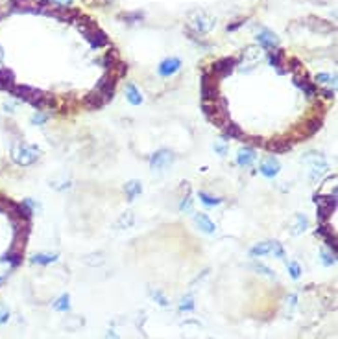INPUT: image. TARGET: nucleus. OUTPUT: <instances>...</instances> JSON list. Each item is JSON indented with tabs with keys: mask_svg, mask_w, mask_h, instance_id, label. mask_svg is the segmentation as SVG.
Masks as SVG:
<instances>
[{
	"mask_svg": "<svg viewBox=\"0 0 338 339\" xmlns=\"http://www.w3.org/2000/svg\"><path fill=\"white\" fill-rule=\"evenodd\" d=\"M76 24H78V29H80L81 34H83L85 39L89 41L93 48H102V46H105V44L109 43L107 35H105L104 32H102V29H100L91 19H85L83 15H80V17H78Z\"/></svg>",
	"mask_w": 338,
	"mask_h": 339,
	"instance_id": "1",
	"label": "nucleus"
},
{
	"mask_svg": "<svg viewBox=\"0 0 338 339\" xmlns=\"http://www.w3.org/2000/svg\"><path fill=\"white\" fill-rule=\"evenodd\" d=\"M39 147L28 142H19L11 147V159L19 164V166H30L39 159Z\"/></svg>",
	"mask_w": 338,
	"mask_h": 339,
	"instance_id": "2",
	"label": "nucleus"
},
{
	"mask_svg": "<svg viewBox=\"0 0 338 339\" xmlns=\"http://www.w3.org/2000/svg\"><path fill=\"white\" fill-rule=\"evenodd\" d=\"M213 28H214V20L211 19L209 15L202 13V11L194 13L189 20V32L192 35H205L209 34Z\"/></svg>",
	"mask_w": 338,
	"mask_h": 339,
	"instance_id": "3",
	"label": "nucleus"
},
{
	"mask_svg": "<svg viewBox=\"0 0 338 339\" xmlns=\"http://www.w3.org/2000/svg\"><path fill=\"white\" fill-rule=\"evenodd\" d=\"M218 81L220 79L214 78L211 70L202 74V102H213L218 98Z\"/></svg>",
	"mask_w": 338,
	"mask_h": 339,
	"instance_id": "4",
	"label": "nucleus"
},
{
	"mask_svg": "<svg viewBox=\"0 0 338 339\" xmlns=\"http://www.w3.org/2000/svg\"><path fill=\"white\" fill-rule=\"evenodd\" d=\"M266 255H274L277 258H281V260H285V249L277 241H263V243H257L255 247L249 249V256L251 258H259V256H266Z\"/></svg>",
	"mask_w": 338,
	"mask_h": 339,
	"instance_id": "5",
	"label": "nucleus"
},
{
	"mask_svg": "<svg viewBox=\"0 0 338 339\" xmlns=\"http://www.w3.org/2000/svg\"><path fill=\"white\" fill-rule=\"evenodd\" d=\"M305 161L311 164V173H308V179L313 182H316L320 179V177L323 175V173L329 170V164L325 162V159L320 155V153H307L305 155Z\"/></svg>",
	"mask_w": 338,
	"mask_h": 339,
	"instance_id": "6",
	"label": "nucleus"
},
{
	"mask_svg": "<svg viewBox=\"0 0 338 339\" xmlns=\"http://www.w3.org/2000/svg\"><path fill=\"white\" fill-rule=\"evenodd\" d=\"M314 201L318 205V220L322 223H327L329 216L336 208V196H323V194H320V196H316Z\"/></svg>",
	"mask_w": 338,
	"mask_h": 339,
	"instance_id": "7",
	"label": "nucleus"
},
{
	"mask_svg": "<svg viewBox=\"0 0 338 339\" xmlns=\"http://www.w3.org/2000/svg\"><path fill=\"white\" fill-rule=\"evenodd\" d=\"M235 67H237V59L233 57H222L218 59L216 63L213 65V69H211V72H213V76L216 79H224L228 78L229 74L233 72Z\"/></svg>",
	"mask_w": 338,
	"mask_h": 339,
	"instance_id": "8",
	"label": "nucleus"
},
{
	"mask_svg": "<svg viewBox=\"0 0 338 339\" xmlns=\"http://www.w3.org/2000/svg\"><path fill=\"white\" fill-rule=\"evenodd\" d=\"M174 153L168 149H159L150 157V168L152 170H164L166 166H170L174 162Z\"/></svg>",
	"mask_w": 338,
	"mask_h": 339,
	"instance_id": "9",
	"label": "nucleus"
},
{
	"mask_svg": "<svg viewBox=\"0 0 338 339\" xmlns=\"http://www.w3.org/2000/svg\"><path fill=\"white\" fill-rule=\"evenodd\" d=\"M279 170H281V164H279V161L274 157V155H268L266 159H263L261 168H259V172L263 173L264 177H268V179H272V177L277 175Z\"/></svg>",
	"mask_w": 338,
	"mask_h": 339,
	"instance_id": "10",
	"label": "nucleus"
},
{
	"mask_svg": "<svg viewBox=\"0 0 338 339\" xmlns=\"http://www.w3.org/2000/svg\"><path fill=\"white\" fill-rule=\"evenodd\" d=\"M179 67H181V61H179L178 57H168L159 65L157 72H159L161 78H170V76H174V74L178 72Z\"/></svg>",
	"mask_w": 338,
	"mask_h": 339,
	"instance_id": "11",
	"label": "nucleus"
},
{
	"mask_svg": "<svg viewBox=\"0 0 338 339\" xmlns=\"http://www.w3.org/2000/svg\"><path fill=\"white\" fill-rule=\"evenodd\" d=\"M257 41H259V44L266 50H275L279 46L277 35H275L274 32H270V29H261L257 35Z\"/></svg>",
	"mask_w": 338,
	"mask_h": 339,
	"instance_id": "12",
	"label": "nucleus"
},
{
	"mask_svg": "<svg viewBox=\"0 0 338 339\" xmlns=\"http://www.w3.org/2000/svg\"><path fill=\"white\" fill-rule=\"evenodd\" d=\"M259 61H261V50L257 46H248L242 54V69L246 67V70H251Z\"/></svg>",
	"mask_w": 338,
	"mask_h": 339,
	"instance_id": "13",
	"label": "nucleus"
},
{
	"mask_svg": "<svg viewBox=\"0 0 338 339\" xmlns=\"http://www.w3.org/2000/svg\"><path fill=\"white\" fill-rule=\"evenodd\" d=\"M255 159H257V155H255V149L251 146L240 147L239 153H237V164L242 168L251 166V164L255 162Z\"/></svg>",
	"mask_w": 338,
	"mask_h": 339,
	"instance_id": "14",
	"label": "nucleus"
},
{
	"mask_svg": "<svg viewBox=\"0 0 338 339\" xmlns=\"http://www.w3.org/2000/svg\"><path fill=\"white\" fill-rule=\"evenodd\" d=\"M194 223H196V227H198L202 232H205V234H213V232L216 231V225L213 223V220H211L207 214H202V212L194 214Z\"/></svg>",
	"mask_w": 338,
	"mask_h": 339,
	"instance_id": "15",
	"label": "nucleus"
},
{
	"mask_svg": "<svg viewBox=\"0 0 338 339\" xmlns=\"http://www.w3.org/2000/svg\"><path fill=\"white\" fill-rule=\"evenodd\" d=\"M264 146L274 153H285L292 147V142H290V138H275V140H272V142H266Z\"/></svg>",
	"mask_w": 338,
	"mask_h": 339,
	"instance_id": "16",
	"label": "nucleus"
},
{
	"mask_svg": "<svg viewBox=\"0 0 338 339\" xmlns=\"http://www.w3.org/2000/svg\"><path fill=\"white\" fill-rule=\"evenodd\" d=\"M83 103H85V105H87L89 109H93V111H96V109L104 107V105H105L104 98H102V96H100V94L96 93L95 88H93V90H91V93L87 94V96H85Z\"/></svg>",
	"mask_w": 338,
	"mask_h": 339,
	"instance_id": "17",
	"label": "nucleus"
},
{
	"mask_svg": "<svg viewBox=\"0 0 338 339\" xmlns=\"http://www.w3.org/2000/svg\"><path fill=\"white\" fill-rule=\"evenodd\" d=\"M314 85H318L322 88H329V90H334L336 87V76H331V74H318L316 79H314Z\"/></svg>",
	"mask_w": 338,
	"mask_h": 339,
	"instance_id": "18",
	"label": "nucleus"
},
{
	"mask_svg": "<svg viewBox=\"0 0 338 339\" xmlns=\"http://www.w3.org/2000/svg\"><path fill=\"white\" fill-rule=\"evenodd\" d=\"M270 63H272V67L274 69H277V72L279 74H285V54H283V50H279V48H275V50H272L270 52Z\"/></svg>",
	"mask_w": 338,
	"mask_h": 339,
	"instance_id": "19",
	"label": "nucleus"
},
{
	"mask_svg": "<svg viewBox=\"0 0 338 339\" xmlns=\"http://www.w3.org/2000/svg\"><path fill=\"white\" fill-rule=\"evenodd\" d=\"M222 135H224V140H228V138H244L242 129H240L237 124H231V122H228L224 128H222Z\"/></svg>",
	"mask_w": 338,
	"mask_h": 339,
	"instance_id": "20",
	"label": "nucleus"
},
{
	"mask_svg": "<svg viewBox=\"0 0 338 339\" xmlns=\"http://www.w3.org/2000/svg\"><path fill=\"white\" fill-rule=\"evenodd\" d=\"M126 98H128V102L131 105H140L143 103V94L133 83H128V87H126Z\"/></svg>",
	"mask_w": 338,
	"mask_h": 339,
	"instance_id": "21",
	"label": "nucleus"
},
{
	"mask_svg": "<svg viewBox=\"0 0 338 339\" xmlns=\"http://www.w3.org/2000/svg\"><path fill=\"white\" fill-rule=\"evenodd\" d=\"M308 229V218L305 214H296L292 223V234H301Z\"/></svg>",
	"mask_w": 338,
	"mask_h": 339,
	"instance_id": "22",
	"label": "nucleus"
},
{
	"mask_svg": "<svg viewBox=\"0 0 338 339\" xmlns=\"http://www.w3.org/2000/svg\"><path fill=\"white\" fill-rule=\"evenodd\" d=\"M58 262V255H50V253H37V255L32 256V264H39V265H50Z\"/></svg>",
	"mask_w": 338,
	"mask_h": 339,
	"instance_id": "23",
	"label": "nucleus"
},
{
	"mask_svg": "<svg viewBox=\"0 0 338 339\" xmlns=\"http://www.w3.org/2000/svg\"><path fill=\"white\" fill-rule=\"evenodd\" d=\"M135 223V214L133 212H124V214H120V218L117 220L115 227L117 229H131Z\"/></svg>",
	"mask_w": 338,
	"mask_h": 339,
	"instance_id": "24",
	"label": "nucleus"
},
{
	"mask_svg": "<svg viewBox=\"0 0 338 339\" xmlns=\"http://www.w3.org/2000/svg\"><path fill=\"white\" fill-rule=\"evenodd\" d=\"M124 190H126V196H128L129 201H133L135 197L143 192V184H140L139 181H129V182H126Z\"/></svg>",
	"mask_w": 338,
	"mask_h": 339,
	"instance_id": "25",
	"label": "nucleus"
},
{
	"mask_svg": "<svg viewBox=\"0 0 338 339\" xmlns=\"http://www.w3.org/2000/svg\"><path fill=\"white\" fill-rule=\"evenodd\" d=\"M320 128H322V120H320V118H313V120H308V122L305 124L301 133H303V137H311V135H314Z\"/></svg>",
	"mask_w": 338,
	"mask_h": 339,
	"instance_id": "26",
	"label": "nucleus"
},
{
	"mask_svg": "<svg viewBox=\"0 0 338 339\" xmlns=\"http://www.w3.org/2000/svg\"><path fill=\"white\" fill-rule=\"evenodd\" d=\"M198 197H200V201L204 203V205H207V206H218L220 203H222L220 197L211 196V194H207V192H198Z\"/></svg>",
	"mask_w": 338,
	"mask_h": 339,
	"instance_id": "27",
	"label": "nucleus"
},
{
	"mask_svg": "<svg viewBox=\"0 0 338 339\" xmlns=\"http://www.w3.org/2000/svg\"><path fill=\"white\" fill-rule=\"evenodd\" d=\"M70 297L69 295H61L60 299L54 302V310H58V312H69L70 310Z\"/></svg>",
	"mask_w": 338,
	"mask_h": 339,
	"instance_id": "28",
	"label": "nucleus"
},
{
	"mask_svg": "<svg viewBox=\"0 0 338 339\" xmlns=\"http://www.w3.org/2000/svg\"><path fill=\"white\" fill-rule=\"evenodd\" d=\"M48 114L46 113H43V111H37V113H34L32 114V124H34V126H43V124L45 122H48Z\"/></svg>",
	"mask_w": 338,
	"mask_h": 339,
	"instance_id": "29",
	"label": "nucleus"
},
{
	"mask_svg": "<svg viewBox=\"0 0 338 339\" xmlns=\"http://www.w3.org/2000/svg\"><path fill=\"white\" fill-rule=\"evenodd\" d=\"M179 310H181V312H192V310H194L192 295H187V297H183V299H181V302H179Z\"/></svg>",
	"mask_w": 338,
	"mask_h": 339,
	"instance_id": "30",
	"label": "nucleus"
},
{
	"mask_svg": "<svg viewBox=\"0 0 338 339\" xmlns=\"http://www.w3.org/2000/svg\"><path fill=\"white\" fill-rule=\"evenodd\" d=\"M336 253H329V251H322V264L323 265H333L336 262Z\"/></svg>",
	"mask_w": 338,
	"mask_h": 339,
	"instance_id": "31",
	"label": "nucleus"
},
{
	"mask_svg": "<svg viewBox=\"0 0 338 339\" xmlns=\"http://www.w3.org/2000/svg\"><path fill=\"white\" fill-rule=\"evenodd\" d=\"M287 267H289V273L292 279H299V275H301V267H299L298 262H290V264H287Z\"/></svg>",
	"mask_w": 338,
	"mask_h": 339,
	"instance_id": "32",
	"label": "nucleus"
},
{
	"mask_svg": "<svg viewBox=\"0 0 338 339\" xmlns=\"http://www.w3.org/2000/svg\"><path fill=\"white\" fill-rule=\"evenodd\" d=\"M190 208H192V197L187 194V196L181 199V203H179V210H181V212H189Z\"/></svg>",
	"mask_w": 338,
	"mask_h": 339,
	"instance_id": "33",
	"label": "nucleus"
},
{
	"mask_svg": "<svg viewBox=\"0 0 338 339\" xmlns=\"http://www.w3.org/2000/svg\"><path fill=\"white\" fill-rule=\"evenodd\" d=\"M254 269L255 271H261V273H263V275H266V276H275L274 271L270 269V267H266V265H263V264H255Z\"/></svg>",
	"mask_w": 338,
	"mask_h": 339,
	"instance_id": "34",
	"label": "nucleus"
},
{
	"mask_svg": "<svg viewBox=\"0 0 338 339\" xmlns=\"http://www.w3.org/2000/svg\"><path fill=\"white\" fill-rule=\"evenodd\" d=\"M8 319H10V310L6 308L2 302H0V324L8 323Z\"/></svg>",
	"mask_w": 338,
	"mask_h": 339,
	"instance_id": "35",
	"label": "nucleus"
},
{
	"mask_svg": "<svg viewBox=\"0 0 338 339\" xmlns=\"http://www.w3.org/2000/svg\"><path fill=\"white\" fill-rule=\"evenodd\" d=\"M87 4H93V6H107L111 4V0H85Z\"/></svg>",
	"mask_w": 338,
	"mask_h": 339,
	"instance_id": "36",
	"label": "nucleus"
},
{
	"mask_svg": "<svg viewBox=\"0 0 338 339\" xmlns=\"http://www.w3.org/2000/svg\"><path fill=\"white\" fill-rule=\"evenodd\" d=\"M154 299H159V304H161V306H166V299H164V297L159 293V291H155V293H154Z\"/></svg>",
	"mask_w": 338,
	"mask_h": 339,
	"instance_id": "37",
	"label": "nucleus"
},
{
	"mask_svg": "<svg viewBox=\"0 0 338 339\" xmlns=\"http://www.w3.org/2000/svg\"><path fill=\"white\" fill-rule=\"evenodd\" d=\"M214 149H216V151H218L220 155H226V153H228V147L222 146V144H216V146H214Z\"/></svg>",
	"mask_w": 338,
	"mask_h": 339,
	"instance_id": "38",
	"label": "nucleus"
},
{
	"mask_svg": "<svg viewBox=\"0 0 338 339\" xmlns=\"http://www.w3.org/2000/svg\"><path fill=\"white\" fill-rule=\"evenodd\" d=\"M54 2H58L60 6H70L72 4V0H54Z\"/></svg>",
	"mask_w": 338,
	"mask_h": 339,
	"instance_id": "39",
	"label": "nucleus"
}]
</instances>
